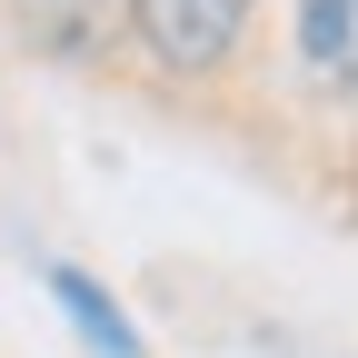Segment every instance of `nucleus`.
<instances>
[{
  "label": "nucleus",
  "mask_w": 358,
  "mask_h": 358,
  "mask_svg": "<svg viewBox=\"0 0 358 358\" xmlns=\"http://www.w3.org/2000/svg\"><path fill=\"white\" fill-rule=\"evenodd\" d=\"M50 299H60V319L80 329V348H90V358H140L129 308H120L100 279H90V268H70V259H60V268H50Z\"/></svg>",
  "instance_id": "2"
},
{
  "label": "nucleus",
  "mask_w": 358,
  "mask_h": 358,
  "mask_svg": "<svg viewBox=\"0 0 358 358\" xmlns=\"http://www.w3.org/2000/svg\"><path fill=\"white\" fill-rule=\"evenodd\" d=\"M20 10H30L40 30H50V40H90L100 20H120L129 0H20Z\"/></svg>",
  "instance_id": "4"
},
{
  "label": "nucleus",
  "mask_w": 358,
  "mask_h": 358,
  "mask_svg": "<svg viewBox=\"0 0 358 358\" xmlns=\"http://www.w3.org/2000/svg\"><path fill=\"white\" fill-rule=\"evenodd\" d=\"M299 70L319 90H358V0H299Z\"/></svg>",
  "instance_id": "3"
},
{
  "label": "nucleus",
  "mask_w": 358,
  "mask_h": 358,
  "mask_svg": "<svg viewBox=\"0 0 358 358\" xmlns=\"http://www.w3.org/2000/svg\"><path fill=\"white\" fill-rule=\"evenodd\" d=\"M129 30L159 70H219L249 30V0H129Z\"/></svg>",
  "instance_id": "1"
}]
</instances>
